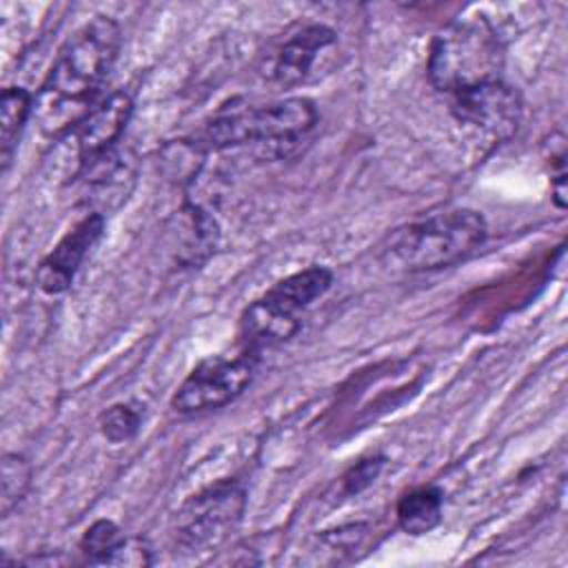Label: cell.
Listing matches in <instances>:
<instances>
[{"label": "cell", "instance_id": "obj_20", "mask_svg": "<svg viewBox=\"0 0 568 568\" xmlns=\"http://www.w3.org/2000/svg\"><path fill=\"white\" fill-rule=\"evenodd\" d=\"M384 457L382 455H375V457H366V459H359L357 464H353L344 477H342V488L346 495H357L362 490H366L382 473L384 468Z\"/></svg>", "mask_w": 568, "mask_h": 568}, {"label": "cell", "instance_id": "obj_14", "mask_svg": "<svg viewBox=\"0 0 568 568\" xmlns=\"http://www.w3.org/2000/svg\"><path fill=\"white\" fill-rule=\"evenodd\" d=\"M36 98L24 87H7L0 98V158L2 171L9 169L13 153L20 144V135L33 113Z\"/></svg>", "mask_w": 568, "mask_h": 568}, {"label": "cell", "instance_id": "obj_8", "mask_svg": "<svg viewBox=\"0 0 568 568\" xmlns=\"http://www.w3.org/2000/svg\"><path fill=\"white\" fill-rule=\"evenodd\" d=\"M335 51V29L322 22H304L286 31L262 53L257 73L273 87L293 89L317 78Z\"/></svg>", "mask_w": 568, "mask_h": 568}, {"label": "cell", "instance_id": "obj_18", "mask_svg": "<svg viewBox=\"0 0 568 568\" xmlns=\"http://www.w3.org/2000/svg\"><path fill=\"white\" fill-rule=\"evenodd\" d=\"M124 539L126 537L111 519H98L84 530L80 539V550L89 564H109L118 548L124 544Z\"/></svg>", "mask_w": 568, "mask_h": 568}, {"label": "cell", "instance_id": "obj_12", "mask_svg": "<svg viewBox=\"0 0 568 568\" xmlns=\"http://www.w3.org/2000/svg\"><path fill=\"white\" fill-rule=\"evenodd\" d=\"M138 175V158L129 149H111L78 173L84 200L91 213H109L118 209L131 193Z\"/></svg>", "mask_w": 568, "mask_h": 568}, {"label": "cell", "instance_id": "obj_4", "mask_svg": "<svg viewBox=\"0 0 568 568\" xmlns=\"http://www.w3.org/2000/svg\"><path fill=\"white\" fill-rule=\"evenodd\" d=\"M317 124V109L308 98H284L268 104L222 106L204 126L200 142L206 149L244 144H295Z\"/></svg>", "mask_w": 568, "mask_h": 568}, {"label": "cell", "instance_id": "obj_16", "mask_svg": "<svg viewBox=\"0 0 568 568\" xmlns=\"http://www.w3.org/2000/svg\"><path fill=\"white\" fill-rule=\"evenodd\" d=\"M206 146L200 140H175L162 146V171L178 184H191L206 158Z\"/></svg>", "mask_w": 568, "mask_h": 568}, {"label": "cell", "instance_id": "obj_7", "mask_svg": "<svg viewBox=\"0 0 568 568\" xmlns=\"http://www.w3.org/2000/svg\"><path fill=\"white\" fill-rule=\"evenodd\" d=\"M260 353L240 348L233 355L220 353L202 359L173 393L171 406L182 415L222 408L244 393L253 382Z\"/></svg>", "mask_w": 568, "mask_h": 568}, {"label": "cell", "instance_id": "obj_15", "mask_svg": "<svg viewBox=\"0 0 568 568\" xmlns=\"http://www.w3.org/2000/svg\"><path fill=\"white\" fill-rule=\"evenodd\" d=\"M444 497L435 486H419L397 501V524L408 535H424L442 521Z\"/></svg>", "mask_w": 568, "mask_h": 568}, {"label": "cell", "instance_id": "obj_13", "mask_svg": "<svg viewBox=\"0 0 568 568\" xmlns=\"http://www.w3.org/2000/svg\"><path fill=\"white\" fill-rule=\"evenodd\" d=\"M217 235L215 220L200 204L186 202L173 220L175 251L184 264L204 262L215 251Z\"/></svg>", "mask_w": 568, "mask_h": 568}, {"label": "cell", "instance_id": "obj_11", "mask_svg": "<svg viewBox=\"0 0 568 568\" xmlns=\"http://www.w3.org/2000/svg\"><path fill=\"white\" fill-rule=\"evenodd\" d=\"M104 231V215L87 213L40 262L36 284L44 295H62L71 288L82 262Z\"/></svg>", "mask_w": 568, "mask_h": 568}, {"label": "cell", "instance_id": "obj_10", "mask_svg": "<svg viewBox=\"0 0 568 568\" xmlns=\"http://www.w3.org/2000/svg\"><path fill=\"white\" fill-rule=\"evenodd\" d=\"M131 115H133V98L129 91L120 89L98 100L75 126H71L64 135H60V140L71 142V151H69V158H73L71 180L78 178V173L84 166H89L91 162H95L98 158L106 155L111 149L118 146Z\"/></svg>", "mask_w": 568, "mask_h": 568}, {"label": "cell", "instance_id": "obj_19", "mask_svg": "<svg viewBox=\"0 0 568 568\" xmlns=\"http://www.w3.org/2000/svg\"><path fill=\"white\" fill-rule=\"evenodd\" d=\"M140 422L142 415L135 406L131 404H113L109 406L102 415H100V433L104 439L113 442V444H122L135 437V433L140 430Z\"/></svg>", "mask_w": 568, "mask_h": 568}, {"label": "cell", "instance_id": "obj_2", "mask_svg": "<svg viewBox=\"0 0 568 568\" xmlns=\"http://www.w3.org/2000/svg\"><path fill=\"white\" fill-rule=\"evenodd\" d=\"M486 235L488 226L479 211L446 209L395 229L379 251V262L393 273L439 271L473 255Z\"/></svg>", "mask_w": 568, "mask_h": 568}, {"label": "cell", "instance_id": "obj_5", "mask_svg": "<svg viewBox=\"0 0 568 568\" xmlns=\"http://www.w3.org/2000/svg\"><path fill=\"white\" fill-rule=\"evenodd\" d=\"M333 284V271L308 266L280 282L253 300L240 317L242 346L255 353L288 342L302 328V313L320 300Z\"/></svg>", "mask_w": 568, "mask_h": 568}, {"label": "cell", "instance_id": "obj_6", "mask_svg": "<svg viewBox=\"0 0 568 568\" xmlns=\"http://www.w3.org/2000/svg\"><path fill=\"white\" fill-rule=\"evenodd\" d=\"M246 490L233 479L217 481L189 497L173 517V539L182 550L202 552L222 546L240 526Z\"/></svg>", "mask_w": 568, "mask_h": 568}, {"label": "cell", "instance_id": "obj_1", "mask_svg": "<svg viewBox=\"0 0 568 568\" xmlns=\"http://www.w3.org/2000/svg\"><path fill=\"white\" fill-rule=\"evenodd\" d=\"M120 42V24L109 16L91 18L67 40L36 95L33 115L42 131L60 138L91 111Z\"/></svg>", "mask_w": 568, "mask_h": 568}, {"label": "cell", "instance_id": "obj_3", "mask_svg": "<svg viewBox=\"0 0 568 568\" xmlns=\"http://www.w3.org/2000/svg\"><path fill=\"white\" fill-rule=\"evenodd\" d=\"M504 40L488 18H457L435 33L426 73L439 93L455 98L504 80Z\"/></svg>", "mask_w": 568, "mask_h": 568}, {"label": "cell", "instance_id": "obj_9", "mask_svg": "<svg viewBox=\"0 0 568 568\" xmlns=\"http://www.w3.org/2000/svg\"><path fill=\"white\" fill-rule=\"evenodd\" d=\"M450 113L470 142L493 149L517 133L524 104L519 93L499 80L450 98Z\"/></svg>", "mask_w": 568, "mask_h": 568}, {"label": "cell", "instance_id": "obj_17", "mask_svg": "<svg viewBox=\"0 0 568 568\" xmlns=\"http://www.w3.org/2000/svg\"><path fill=\"white\" fill-rule=\"evenodd\" d=\"M33 477V468L29 459L20 453H4L0 462V513L2 517H9V513L24 499L29 493Z\"/></svg>", "mask_w": 568, "mask_h": 568}]
</instances>
